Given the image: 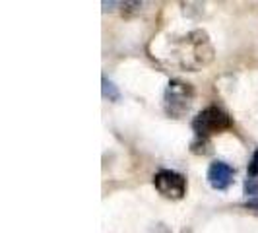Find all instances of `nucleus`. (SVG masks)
I'll list each match as a JSON object with an SVG mask.
<instances>
[{
    "label": "nucleus",
    "mask_w": 258,
    "mask_h": 233,
    "mask_svg": "<svg viewBox=\"0 0 258 233\" xmlns=\"http://www.w3.org/2000/svg\"><path fill=\"white\" fill-rule=\"evenodd\" d=\"M212 59H214V47L204 29H192L184 37L171 41L169 63L182 70L196 72L210 65Z\"/></svg>",
    "instance_id": "nucleus-1"
},
{
    "label": "nucleus",
    "mask_w": 258,
    "mask_h": 233,
    "mask_svg": "<svg viewBox=\"0 0 258 233\" xmlns=\"http://www.w3.org/2000/svg\"><path fill=\"white\" fill-rule=\"evenodd\" d=\"M190 127L198 138H212L216 134H223V132L231 130L233 119L218 105H210L206 109H202L200 113H196Z\"/></svg>",
    "instance_id": "nucleus-2"
},
{
    "label": "nucleus",
    "mask_w": 258,
    "mask_h": 233,
    "mask_svg": "<svg viewBox=\"0 0 258 233\" xmlns=\"http://www.w3.org/2000/svg\"><path fill=\"white\" fill-rule=\"evenodd\" d=\"M194 103V88L192 84L173 78L169 80L165 93H163V109L169 116L173 119H181L184 116Z\"/></svg>",
    "instance_id": "nucleus-3"
},
{
    "label": "nucleus",
    "mask_w": 258,
    "mask_h": 233,
    "mask_svg": "<svg viewBox=\"0 0 258 233\" xmlns=\"http://www.w3.org/2000/svg\"><path fill=\"white\" fill-rule=\"evenodd\" d=\"M155 191L167 200H182L186 196V177L173 169H159L154 175Z\"/></svg>",
    "instance_id": "nucleus-4"
},
{
    "label": "nucleus",
    "mask_w": 258,
    "mask_h": 233,
    "mask_svg": "<svg viewBox=\"0 0 258 233\" xmlns=\"http://www.w3.org/2000/svg\"><path fill=\"white\" fill-rule=\"evenodd\" d=\"M233 177H235V169L227 163V161H221V159H214L206 171V179L208 185L214 189V191H227L231 187Z\"/></svg>",
    "instance_id": "nucleus-5"
},
{
    "label": "nucleus",
    "mask_w": 258,
    "mask_h": 233,
    "mask_svg": "<svg viewBox=\"0 0 258 233\" xmlns=\"http://www.w3.org/2000/svg\"><path fill=\"white\" fill-rule=\"evenodd\" d=\"M101 95H103V99H109L113 103L120 101V91L107 76H101Z\"/></svg>",
    "instance_id": "nucleus-6"
},
{
    "label": "nucleus",
    "mask_w": 258,
    "mask_h": 233,
    "mask_svg": "<svg viewBox=\"0 0 258 233\" xmlns=\"http://www.w3.org/2000/svg\"><path fill=\"white\" fill-rule=\"evenodd\" d=\"M190 152L196 155H208L212 154L214 150H212V142H210V138H194L192 142H190Z\"/></svg>",
    "instance_id": "nucleus-7"
},
{
    "label": "nucleus",
    "mask_w": 258,
    "mask_h": 233,
    "mask_svg": "<svg viewBox=\"0 0 258 233\" xmlns=\"http://www.w3.org/2000/svg\"><path fill=\"white\" fill-rule=\"evenodd\" d=\"M246 173H248L250 179H256L258 177V148L252 152V157H250V161L246 165Z\"/></svg>",
    "instance_id": "nucleus-8"
},
{
    "label": "nucleus",
    "mask_w": 258,
    "mask_h": 233,
    "mask_svg": "<svg viewBox=\"0 0 258 233\" xmlns=\"http://www.w3.org/2000/svg\"><path fill=\"white\" fill-rule=\"evenodd\" d=\"M245 208H252V210H258V198H250V200H246Z\"/></svg>",
    "instance_id": "nucleus-9"
}]
</instances>
